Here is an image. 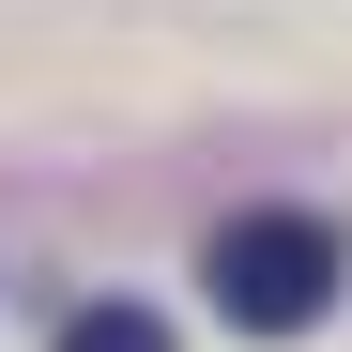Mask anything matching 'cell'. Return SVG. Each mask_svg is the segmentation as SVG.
<instances>
[{
	"label": "cell",
	"mask_w": 352,
	"mask_h": 352,
	"mask_svg": "<svg viewBox=\"0 0 352 352\" xmlns=\"http://www.w3.org/2000/svg\"><path fill=\"white\" fill-rule=\"evenodd\" d=\"M199 276H214V307L245 322V337H307V322L337 307L352 245H337V214H291V199H261V214H230L214 245H199Z\"/></svg>",
	"instance_id": "1"
},
{
	"label": "cell",
	"mask_w": 352,
	"mask_h": 352,
	"mask_svg": "<svg viewBox=\"0 0 352 352\" xmlns=\"http://www.w3.org/2000/svg\"><path fill=\"white\" fill-rule=\"evenodd\" d=\"M62 352H168V322H153V307H123V291H107V307H77V322H62Z\"/></svg>",
	"instance_id": "2"
}]
</instances>
